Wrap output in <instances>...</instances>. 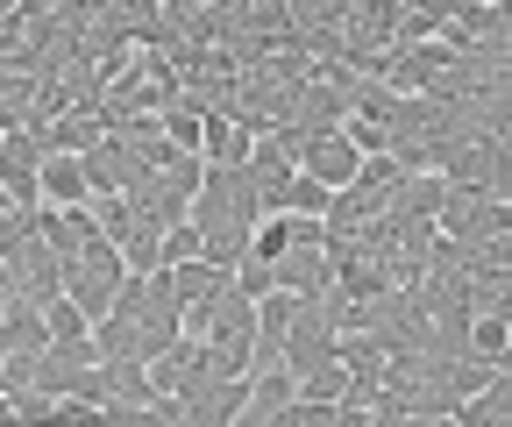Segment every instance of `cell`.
I'll return each instance as SVG.
<instances>
[{
    "instance_id": "cell-1",
    "label": "cell",
    "mask_w": 512,
    "mask_h": 427,
    "mask_svg": "<svg viewBox=\"0 0 512 427\" xmlns=\"http://www.w3.org/2000/svg\"><path fill=\"white\" fill-rule=\"evenodd\" d=\"M356 164H363V157H356L335 129H328V136H306L299 157H292V171L313 178V186H328V193H349V186H356Z\"/></svg>"
},
{
    "instance_id": "cell-2",
    "label": "cell",
    "mask_w": 512,
    "mask_h": 427,
    "mask_svg": "<svg viewBox=\"0 0 512 427\" xmlns=\"http://www.w3.org/2000/svg\"><path fill=\"white\" fill-rule=\"evenodd\" d=\"M271 285L292 292V299H328L335 292V264H328V250H285L271 264Z\"/></svg>"
},
{
    "instance_id": "cell-3",
    "label": "cell",
    "mask_w": 512,
    "mask_h": 427,
    "mask_svg": "<svg viewBox=\"0 0 512 427\" xmlns=\"http://www.w3.org/2000/svg\"><path fill=\"white\" fill-rule=\"evenodd\" d=\"M249 150H256V136L242 129L235 114H207V121H200V164H207V171H242Z\"/></svg>"
},
{
    "instance_id": "cell-4",
    "label": "cell",
    "mask_w": 512,
    "mask_h": 427,
    "mask_svg": "<svg viewBox=\"0 0 512 427\" xmlns=\"http://www.w3.org/2000/svg\"><path fill=\"white\" fill-rule=\"evenodd\" d=\"M36 193H43V207H57V214L93 207V186H86L79 157H43V171H36Z\"/></svg>"
},
{
    "instance_id": "cell-5",
    "label": "cell",
    "mask_w": 512,
    "mask_h": 427,
    "mask_svg": "<svg viewBox=\"0 0 512 427\" xmlns=\"http://www.w3.org/2000/svg\"><path fill=\"white\" fill-rule=\"evenodd\" d=\"M242 413H249V378L214 385L207 399H192V406H185V427H235Z\"/></svg>"
},
{
    "instance_id": "cell-6",
    "label": "cell",
    "mask_w": 512,
    "mask_h": 427,
    "mask_svg": "<svg viewBox=\"0 0 512 427\" xmlns=\"http://www.w3.org/2000/svg\"><path fill=\"white\" fill-rule=\"evenodd\" d=\"M292 399H299V378L285 371V363H271V371H256V378H249V413H256V420L285 413Z\"/></svg>"
},
{
    "instance_id": "cell-7",
    "label": "cell",
    "mask_w": 512,
    "mask_h": 427,
    "mask_svg": "<svg viewBox=\"0 0 512 427\" xmlns=\"http://www.w3.org/2000/svg\"><path fill=\"white\" fill-rule=\"evenodd\" d=\"M456 427H512V378H498L491 392H477V399H463L456 413H448Z\"/></svg>"
},
{
    "instance_id": "cell-8",
    "label": "cell",
    "mask_w": 512,
    "mask_h": 427,
    "mask_svg": "<svg viewBox=\"0 0 512 427\" xmlns=\"http://www.w3.org/2000/svg\"><path fill=\"white\" fill-rule=\"evenodd\" d=\"M463 349H470L477 363H512V356H505V349H512V314H484Z\"/></svg>"
},
{
    "instance_id": "cell-9",
    "label": "cell",
    "mask_w": 512,
    "mask_h": 427,
    "mask_svg": "<svg viewBox=\"0 0 512 427\" xmlns=\"http://www.w3.org/2000/svg\"><path fill=\"white\" fill-rule=\"evenodd\" d=\"M192 257H200V228H192V221H178V228L157 235V264H164V271H171V264H192Z\"/></svg>"
},
{
    "instance_id": "cell-10",
    "label": "cell",
    "mask_w": 512,
    "mask_h": 427,
    "mask_svg": "<svg viewBox=\"0 0 512 427\" xmlns=\"http://www.w3.org/2000/svg\"><path fill=\"white\" fill-rule=\"evenodd\" d=\"M256 427H335V406H306V399H292L285 413H271V420H256Z\"/></svg>"
},
{
    "instance_id": "cell-11",
    "label": "cell",
    "mask_w": 512,
    "mask_h": 427,
    "mask_svg": "<svg viewBox=\"0 0 512 427\" xmlns=\"http://www.w3.org/2000/svg\"><path fill=\"white\" fill-rule=\"evenodd\" d=\"M43 427H100V406H79V399H50Z\"/></svg>"
},
{
    "instance_id": "cell-12",
    "label": "cell",
    "mask_w": 512,
    "mask_h": 427,
    "mask_svg": "<svg viewBox=\"0 0 512 427\" xmlns=\"http://www.w3.org/2000/svg\"><path fill=\"white\" fill-rule=\"evenodd\" d=\"M448 15H463V29H477V36L505 29V8H491V0H477V8H448Z\"/></svg>"
},
{
    "instance_id": "cell-13",
    "label": "cell",
    "mask_w": 512,
    "mask_h": 427,
    "mask_svg": "<svg viewBox=\"0 0 512 427\" xmlns=\"http://www.w3.org/2000/svg\"><path fill=\"white\" fill-rule=\"evenodd\" d=\"M143 427H185V406L178 399H150L143 406Z\"/></svg>"
},
{
    "instance_id": "cell-14",
    "label": "cell",
    "mask_w": 512,
    "mask_h": 427,
    "mask_svg": "<svg viewBox=\"0 0 512 427\" xmlns=\"http://www.w3.org/2000/svg\"><path fill=\"white\" fill-rule=\"evenodd\" d=\"M100 427H143L136 406H100Z\"/></svg>"
},
{
    "instance_id": "cell-15",
    "label": "cell",
    "mask_w": 512,
    "mask_h": 427,
    "mask_svg": "<svg viewBox=\"0 0 512 427\" xmlns=\"http://www.w3.org/2000/svg\"><path fill=\"white\" fill-rule=\"evenodd\" d=\"M0 427H22V420H15V406H8V392H0Z\"/></svg>"
},
{
    "instance_id": "cell-16",
    "label": "cell",
    "mask_w": 512,
    "mask_h": 427,
    "mask_svg": "<svg viewBox=\"0 0 512 427\" xmlns=\"http://www.w3.org/2000/svg\"><path fill=\"white\" fill-rule=\"evenodd\" d=\"M0 207H8V193H0Z\"/></svg>"
}]
</instances>
